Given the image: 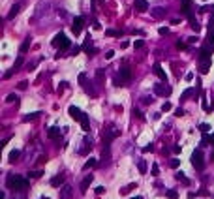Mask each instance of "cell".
I'll return each mask as SVG.
<instances>
[{"instance_id":"obj_6","label":"cell","mask_w":214,"mask_h":199,"mask_svg":"<svg viewBox=\"0 0 214 199\" xmlns=\"http://www.w3.org/2000/svg\"><path fill=\"white\" fill-rule=\"evenodd\" d=\"M83 27H85V19H83V17H75V19H73V24H71V32L77 36V34H81Z\"/></svg>"},{"instance_id":"obj_12","label":"cell","mask_w":214,"mask_h":199,"mask_svg":"<svg viewBox=\"0 0 214 199\" xmlns=\"http://www.w3.org/2000/svg\"><path fill=\"white\" fill-rule=\"evenodd\" d=\"M186 17H188V21H190V27H192L195 32H199V30H201V24L197 23V19L194 17V13H190V15H186Z\"/></svg>"},{"instance_id":"obj_38","label":"cell","mask_w":214,"mask_h":199,"mask_svg":"<svg viewBox=\"0 0 214 199\" xmlns=\"http://www.w3.org/2000/svg\"><path fill=\"white\" fill-rule=\"evenodd\" d=\"M28 175H30L32 179H40V177L43 175V171H30V173H28Z\"/></svg>"},{"instance_id":"obj_51","label":"cell","mask_w":214,"mask_h":199,"mask_svg":"<svg viewBox=\"0 0 214 199\" xmlns=\"http://www.w3.org/2000/svg\"><path fill=\"white\" fill-rule=\"evenodd\" d=\"M113 57H115V51H107V53H105V58H107V60H111Z\"/></svg>"},{"instance_id":"obj_20","label":"cell","mask_w":214,"mask_h":199,"mask_svg":"<svg viewBox=\"0 0 214 199\" xmlns=\"http://www.w3.org/2000/svg\"><path fill=\"white\" fill-rule=\"evenodd\" d=\"M195 94H199V92H197V88H186V90L182 92V96H180V100H188L190 96H195Z\"/></svg>"},{"instance_id":"obj_42","label":"cell","mask_w":214,"mask_h":199,"mask_svg":"<svg viewBox=\"0 0 214 199\" xmlns=\"http://www.w3.org/2000/svg\"><path fill=\"white\" fill-rule=\"evenodd\" d=\"M167 197H169V199H177V197H178V193H177L175 190H167Z\"/></svg>"},{"instance_id":"obj_39","label":"cell","mask_w":214,"mask_h":199,"mask_svg":"<svg viewBox=\"0 0 214 199\" xmlns=\"http://www.w3.org/2000/svg\"><path fill=\"white\" fill-rule=\"evenodd\" d=\"M21 66H23V55H21V57L15 60V64H13V70H19Z\"/></svg>"},{"instance_id":"obj_43","label":"cell","mask_w":214,"mask_h":199,"mask_svg":"<svg viewBox=\"0 0 214 199\" xmlns=\"http://www.w3.org/2000/svg\"><path fill=\"white\" fill-rule=\"evenodd\" d=\"M150 173H152L154 177L158 175V173H160V167H158V163H152V169H150Z\"/></svg>"},{"instance_id":"obj_1","label":"cell","mask_w":214,"mask_h":199,"mask_svg":"<svg viewBox=\"0 0 214 199\" xmlns=\"http://www.w3.org/2000/svg\"><path fill=\"white\" fill-rule=\"evenodd\" d=\"M6 186L13 192H25L28 188V180L23 179L21 175H15V173H10L8 179H6Z\"/></svg>"},{"instance_id":"obj_36","label":"cell","mask_w":214,"mask_h":199,"mask_svg":"<svg viewBox=\"0 0 214 199\" xmlns=\"http://www.w3.org/2000/svg\"><path fill=\"white\" fill-rule=\"evenodd\" d=\"M133 47H135V49H143V47H145V40H135V41H133Z\"/></svg>"},{"instance_id":"obj_16","label":"cell","mask_w":214,"mask_h":199,"mask_svg":"<svg viewBox=\"0 0 214 199\" xmlns=\"http://www.w3.org/2000/svg\"><path fill=\"white\" fill-rule=\"evenodd\" d=\"M103 81H105V70H103V68H98V70H96V83H98V85H103Z\"/></svg>"},{"instance_id":"obj_24","label":"cell","mask_w":214,"mask_h":199,"mask_svg":"<svg viewBox=\"0 0 214 199\" xmlns=\"http://www.w3.org/2000/svg\"><path fill=\"white\" fill-rule=\"evenodd\" d=\"M19 11H21V4H13V6H11V11L8 13V19H13Z\"/></svg>"},{"instance_id":"obj_5","label":"cell","mask_w":214,"mask_h":199,"mask_svg":"<svg viewBox=\"0 0 214 199\" xmlns=\"http://www.w3.org/2000/svg\"><path fill=\"white\" fill-rule=\"evenodd\" d=\"M154 94L162 96V98H167L171 94V87L167 83H158V85H154Z\"/></svg>"},{"instance_id":"obj_31","label":"cell","mask_w":214,"mask_h":199,"mask_svg":"<svg viewBox=\"0 0 214 199\" xmlns=\"http://www.w3.org/2000/svg\"><path fill=\"white\" fill-rule=\"evenodd\" d=\"M207 43L214 45V28H208V36H207Z\"/></svg>"},{"instance_id":"obj_55","label":"cell","mask_w":214,"mask_h":199,"mask_svg":"<svg viewBox=\"0 0 214 199\" xmlns=\"http://www.w3.org/2000/svg\"><path fill=\"white\" fill-rule=\"evenodd\" d=\"M208 28H214V13H212V17L208 19Z\"/></svg>"},{"instance_id":"obj_14","label":"cell","mask_w":214,"mask_h":199,"mask_svg":"<svg viewBox=\"0 0 214 199\" xmlns=\"http://www.w3.org/2000/svg\"><path fill=\"white\" fill-rule=\"evenodd\" d=\"M92 180H94L92 175H86V177H85V180L81 182V193H86V190H88V186L92 184Z\"/></svg>"},{"instance_id":"obj_22","label":"cell","mask_w":214,"mask_h":199,"mask_svg":"<svg viewBox=\"0 0 214 199\" xmlns=\"http://www.w3.org/2000/svg\"><path fill=\"white\" fill-rule=\"evenodd\" d=\"M40 116H41V111H36V113H28L23 120H25V122H32V120H36V118H40Z\"/></svg>"},{"instance_id":"obj_59","label":"cell","mask_w":214,"mask_h":199,"mask_svg":"<svg viewBox=\"0 0 214 199\" xmlns=\"http://www.w3.org/2000/svg\"><path fill=\"white\" fill-rule=\"evenodd\" d=\"M128 45H130V41H122V43H120V47H122V49H126Z\"/></svg>"},{"instance_id":"obj_50","label":"cell","mask_w":214,"mask_h":199,"mask_svg":"<svg viewBox=\"0 0 214 199\" xmlns=\"http://www.w3.org/2000/svg\"><path fill=\"white\" fill-rule=\"evenodd\" d=\"M177 49H180V51H182V49H186V43H184V41H177Z\"/></svg>"},{"instance_id":"obj_32","label":"cell","mask_w":214,"mask_h":199,"mask_svg":"<svg viewBox=\"0 0 214 199\" xmlns=\"http://www.w3.org/2000/svg\"><path fill=\"white\" fill-rule=\"evenodd\" d=\"M6 102H8V104H11V102H15V105H19V98H17L15 94H10V96L6 98Z\"/></svg>"},{"instance_id":"obj_3","label":"cell","mask_w":214,"mask_h":199,"mask_svg":"<svg viewBox=\"0 0 214 199\" xmlns=\"http://www.w3.org/2000/svg\"><path fill=\"white\" fill-rule=\"evenodd\" d=\"M53 45H55V47H58L60 51H62V49H68V47H69V40H68V36H66V34L58 32V34L55 36V40H53Z\"/></svg>"},{"instance_id":"obj_49","label":"cell","mask_w":214,"mask_h":199,"mask_svg":"<svg viewBox=\"0 0 214 199\" xmlns=\"http://www.w3.org/2000/svg\"><path fill=\"white\" fill-rule=\"evenodd\" d=\"M171 152H173V154H180V146H178V145H173V146H171Z\"/></svg>"},{"instance_id":"obj_35","label":"cell","mask_w":214,"mask_h":199,"mask_svg":"<svg viewBox=\"0 0 214 199\" xmlns=\"http://www.w3.org/2000/svg\"><path fill=\"white\" fill-rule=\"evenodd\" d=\"M199 130H201L203 133H208V132H210V124H205V122L199 124Z\"/></svg>"},{"instance_id":"obj_8","label":"cell","mask_w":214,"mask_h":199,"mask_svg":"<svg viewBox=\"0 0 214 199\" xmlns=\"http://www.w3.org/2000/svg\"><path fill=\"white\" fill-rule=\"evenodd\" d=\"M68 113H69V116L73 118V120H81L83 115H85V113H83L79 107H75V105H69V107H68Z\"/></svg>"},{"instance_id":"obj_33","label":"cell","mask_w":214,"mask_h":199,"mask_svg":"<svg viewBox=\"0 0 214 199\" xmlns=\"http://www.w3.org/2000/svg\"><path fill=\"white\" fill-rule=\"evenodd\" d=\"M208 143H212V135H208V133H203V139H201V145H208Z\"/></svg>"},{"instance_id":"obj_41","label":"cell","mask_w":214,"mask_h":199,"mask_svg":"<svg viewBox=\"0 0 214 199\" xmlns=\"http://www.w3.org/2000/svg\"><path fill=\"white\" fill-rule=\"evenodd\" d=\"M169 165H171V167H173V169H177V167H178V165H180V160H177V158H173V160H171V162H169Z\"/></svg>"},{"instance_id":"obj_10","label":"cell","mask_w":214,"mask_h":199,"mask_svg":"<svg viewBox=\"0 0 214 199\" xmlns=\"http://www.w3.org/2000/svg\"><path fill=\"white\" fill-rule=\"evenodd\" d=\"M118 75H120V79H122L124 83H128V81L132 79V70H130L128 66H124V68H120V71H118Z\"/></svg>"},{"instance_id":"obj_37","label":"cell","mask_w":214,"mask_h":199,"mask_svg":"<svg viewBox=\"0 0 214 199\" xmlns=\"http://www.w3.org/2000/svg\"><path fill=\"white\" fill-rule=\"evenodd\" d=\"M158 34H160V36H167V34H169V28H167V27H160V28H158Z\"/></svg>"},{"instance_id":"obj_56","label":"cell","mask_w":214,"mask_h":199,"mask_svg":"<svg viewBox=\"0 0 214 199\" xmlns=\"http://www.w3.org/2000/svg\"><path fill=\"white\" fill-rule=\"evenodd\" d=\"M175 116H184V109H177V111H175Z\"/></svg>"},{"instance_id":"obj_44","label":"cell","mask_w":214,"mask_h":199,"mask_svg":"<svg viewBox=\"0 0 214 199\" xmlns=\"http://www.w3.org/2000/svg\"><path fill=\"white\" fill-rule=\"evenodd\" d=\"M162 111H163V113H167V111H171V104H169V102H165V104L162 105Z\"/></svg>"},{"instance_id":"obj_18","label":"cell","mask_w":214,"mask_h":199,"mask_svg":"<svg viewBox=\"0 0 214 199\" xmlns=\"http://www.w3.org/2000/svg\"><path fill=\"white\" fill-rule=\"evenodd\" d=\"M79 122H81V126H83V132H90V118H88L86 113L83 115V118H81Z\"/></svg>"},{"instance_id":"obj_28","label":"cell","mask_w":214,"mask_h":199,"mask_svg":"<svg viewBox=\"0 0 214 199\" xmlns=\"http://www.w3.org/2000/svg\"><path fill=\"white\" fill-rule=\"evenodd\" d=\"M98 165V162H96V158H90L88 162H85V165H83V169L86 171V169H90V167H96Z\"/></svg>"},{"instance_id":"obj_52","label":"cell","mask_w":214,"mask_h":199,"mask_svg":"<svg viewBox=\"0 0 214 199\" xmlns=\"http://www.w3.org/2000/svg\"><path fill=\"white\" fill-rule=\"evenodd\" d=\"M133 115H135L139 120H143V115H141V111H139V109H133Z\"/></svg>"},{"instance_id":"obj_54","label":"cell","mask_w":214,"mask_h":199,"mask_svg":"<svg viewBox=\"0 0 214 199\" xmlns=\"http://www.w3.org/2000/svg\"><path fill=\"white\" fill-rule=\"evenodd\" d=\"M197 40H199L197 36H190V38H188V43H195Z\"/></svg>"},{"instance_id":"obj_53","label":"cell","mask_w":214,"mask_h":199,"mask_svg":"<svg viewBox=\"0 0 214 199\" xmlns=\"http://www.w3.org/2000/svg\"><path fill=\"white\" fill-rule=\"evenodd\" d=\"M103 192H105V186H98V188H96V193H98V195H102Z\"/></svg>"},{"instance_id":"obj_19","label":"cell","mask_w":214,"mask_h":199,"mask_svg":"<svg viewBox=\"0 0 214 199\" xmlns=\"http://www.w3.org/2000/svg\"><path fill=\"white\" fill-rule=\"evenodd\" d=\"M150 13H152L154 19H163L165 17V10L163 8H154V10H150Z\"/></svg>"},{"instance_id":"obj_29","label":"cell","mask_w":214,"mask_h":199,"mask_svg":"<svg viewBox=\"0 0 214 199\" xmlns=\"http://www.w3.org/2000/svg\"><path fill=\"white\" fill-rule=\"evenodd\" d=\"M19 156H21V150H17V148H15V150H11V152H10V162H17Z\"/></svg>"},{"instance_id":"obj_15","label":"cell","mask_w":214,"mask_h":199,"mask_svg":"<svg viewBox=\"0 0 214 199\" xmlns=\"http://www.w3.org/2000/svg\"><path fill=\"white\" fill-rule=\"evenodd\" d=\"M51 186H53V188H60V186H64V177H62V175L53 177V179H51Z\"/></svg>"},{"instance_id":"obj_48","label":"cell","mask_w":214,"mask_h":199,"mask_svg":"<svg viewBox=\"0 0 214 199\" xmlns=\"http://www.w3.org/2000/svg\"><path fill=\"white\" fill-rule=\"evenodd\" d=\"M17 87H19V90H27V87H28V83H27V81H21V83H19Z\"/></svg>"},{"instance_id":"obj_7","label":"cell","mask_w":214,"mask_h":199,"mask_svg":"<svg viewBox=\"0 0 214 199\" xmlns=\"http://www.w3.org/2000/svg\"><path fill=\"white\" fill-rule=\"evenodd\" d=\"M83 49H85V53L88 55V57H94V55H96L98 51H96V49H94L92 47V38H90V34L86 36V41H85V45H83Z\"/></svg>"},{"instance_id":"obj_25","label":"cell","mask_w":214,"mask_h":199,"mask_svg":"<svg viewBox=\"0 0 214 199\" xmlns=\"http://www.w3.org/2000/svg\"><path fill=\"white\" fill-rule=\"evenodd\" d=\"M69 197H71V186L64 184L62 186V199H69Z\"/></svg>"},{"instance_id":"obj_2","label":"cell","mask_w":214,"mask_h":199,"mask_svg":"<svg viewBox=\"0 0 214 199\" xmlns=\"http://www.w3.org/2000/svg\"><path fill=\"white\" fill-rule=\"evenodd\" d=\"M118 135H120V130H118L115 124H107V126L103 128L102 132V137H103V145H109L113 139H116Z\"/></svg>"},{"instance_id":"obj_11","label":"cell","mask_w":214,"mask_h":199,"mask_svg":"<svg viewBox=\"0 0 214 199\" xmlns=\"http://www.w3.org/2000/svg\"><path fill=\"white\" fill-rule=\"evenodd\" d=\"M210 66H212V58H208V60H199V71H201V73H208V71H210Z\"/></svg>"},{"instance_id":"obj_23","label":"cell","mask_w":214,"mask_h":199,"mask_svg":"<svg viewBox=\"0 0 214 199\" xmlns=\"http://www.w3.org/2000/svg\"><path fill=\"white\" fill-rule=\"evenodd\" d=\"M28 49H30V38H27L25 41H23V43H21V47H19V51H21V55H25V53L28 51Z\"/></svg>"},{"instance_id":"obj_4","label":"cell","mask_w":214,"mask_h":199,"mask_svg":"<svg viewBox=\"0 0 214 199\" xmlns=\"http://www.w3.org/2000/svg\"><path fill=\"white\" fill-rule=\"evenodd\" d=\"M192 165L197 169V171H203V167H205V160H203V152L199 150H194V154H192Z\"/></svg>"},{"instance_id":"obj_27","label":"cell","mask_w":214,"mask_h":199,"mask_svg":"<svg viewBox=\"0 0 214 199\" xmlns=\"http://www.w3.org/2000/svg\"><path fill=\"white\" fill-rule=\"evenodd\" d=\"M175 179H177L178 182H182V184H186V186L190 184V180H188V179L184 177V173H182V171H178V173H177V175H175Z\"/></svg>"},{"instance_id":"obj_57","label":"cell","mask_w":214,"mask_h":199,"mask_svg":"<svg viewBox=\"0 0 214 199\" xmlns=\"http://www.w3.org/2000/svg\"><path fill=\"white\" fill-rule=\"evenodd\" d=\"M92 27H94V30H100V28H102V24H100L98 21H94V24H92Z\"/></svg>"},{"instance_id":"obj_34","label":"cell","mask_w":214,"mask_h":199,"mask_svg":"<svg viewBox=\"0 0 214 199\" xmlns=\"http://www.w3.org/2000/svg\"><path fill=\"white\" fill-rule=\"evenodd\" d=\"M133 188H135V184H133V182H132V184H128V186H126V188H122V190H120V193H122V195H126V193H130V192H132V190H133Z\"/></svg>"},{"instance_id":"obj_47","label":"cell","mask_w":214,"mask_h":199,"mask_svg":"<svg viewBox=\"0 0 214 199\" xmlns=\"http://www.w3.org/2000/svg\"><path fill=\"white\" fill-rule=\"evenodd\" d=\"M15 71H17V70H13V68H11L10 71H6V73H4V79H10V77L13 75V73H15Z\"/></svg>"},{"instance_id":"obj_61","label":"cell","mask_w":214,"mask_h":199,"mask_svg":"<svg viewBox=\"0 0 214 199\" xmlns=\"http://www.w3.org/2000/svg\"><path fill=\"white\" fill-rule=\"evenodd\" d=\"M132 199H143V197H132Z\"/></svg>"},{"instance_id":"obj_9","label":"cell","mask_w":214,"mask_h":199,"mask_svg":"<svg viewBox=\"0 0 214 199\" xmlns=\"http://www.w3.org/2000/svg\"><path fill=\"white\" fill-rule=\"evenodd\" d=\"M152 71L156 73V75H158L160 79H162V83H167V73H165V71L162 70V66H160L158 62H156V64L152 66Z\"/></svg>"},{"instance_id":"obj_26","label":"cell","mask_w":214,"mask_h":199,"mask_svg":"<svg viewBox=\"0 0 214 199\" xmlns=\"http://www.w3.org/2000/svg\"><path fill=\"white\" fill-rule=\"evenodd\" d=\"M137 169H139L141 175H145V173H147V162H145V160H139V162H137Z\"/></svg>"},{"instance_id":"obj_30","label":"cell","mask_w":214,"mask_h":199,"mask_svg":"<svg viewBox=\"0 0 214 199\" xmlns=\"http://www.w3.org/2000/svg\"><path fill=\"white\" fill-rule=\"evenodd\" d=\"M105 34H107V36H113V38H120V36H122V32H120V30H113V28L105 30Z\"/></svg>"},{"instance_id":"obj_60","label":"cell","mask_w":214,"mask_h":199,"mask_svg":"<svg viewBox=\"0 0 214 199\" xmlns=\"http://www.w3.org/2000/svg\"><path fill=\"white\" fill-rule=\"evenodd\" d=\"M40 199H49V197H47V195H45V197H40Z\"/></svg>"},{"instance_id":"obj_58","label":"cell","mask_w":214,"mask_h":199,"mask_svg":"<svg viewBox=\"0 0 214 199\" xmlns=\"http://www.w3.org/2000/svg\"><path fill=\"white\" fill-rule=\"evenodd\" d=\"M66 85H68V83H66V81H64V83H60V87H58V92H62V90H64V88H66Z\"/></svg>"},{"instance_id":"obj_17","label":"cell","mask_w":214,"mask_h":199,"mask_svg":"<svg viewBox=\"0 0 214 199\" xmlns=\"http://www.w3.org/2000/svg\"><path fill=\"white\" fill-rule=\"evenodd\" d=\"M83 88H85V92H86L88 96H92V98H96V96H98V90L94 88V85H92V83H86Z\"/></svg>"},{"instance_id":"obj_46","label":"cell","mask_w":214,"mask_h":199,"mask_svg":"<svg viewBox=\"0 0 214 199\" xmlns=\"http://www.w3.org/2000/svg\"><path fill=\"white\" fill-rule=\"evenodd\" d=\"M154 150V145L150 143V145H147V146H143V152H152Z\"/></svg>"},{"instance_id":"obj_45","label":"cell","mask_w":214,"mask_h":199,"mask_svg":"<svg viewBox=\"0 0 214 199\" xmlns=\"http://www.w3.org/2000/svg\"><path fill=\"white\" fill-rule=\"evenodd\" d=\"M184 79H186L188 83H190V81H194V71H188L186 75H184Z\"/></svg>"},{"instance_id":"obj_21","label":"cell","mask_w":214,"mask_h":199,"mask_svg":"<svg viewBox=\"0 0 214 199\" xmlns=\"http://www.w3.org/2000/svg\"><path fill=\"white\" fill-rule=\"evenodd\" d=\"M47 135H49L51 139H57V137L60 135V128H58V126H53V128H49V132H47Z\"/></svg>"},{"instance_id":"obj_40","label":"cell","mask_w":214,"mask_h":199,"mask_svg":"<svg viewBox=\"0 0 214 199\" xmlns=\"http://www.w3.org/2000/svg\"><path fill=\"white\" fill-rule=\"evenodd\" d=\"M79 85H86V73H79Z\"/></svg>"},{"instance_id":"obj_13","label":"cell","mask_w":214,"mask_h":199,"mask_svg":"<svg viewBox=\"0 0 214 199\" xmlns=\"http://www.w3.org/2000/svg\"><path fill=\"white\" fill-rule=\"evenodd\" d=\"M133 6H135L137 11H147L149 10V2H147V0H135Z\"/></svg>"}]
</instances>
